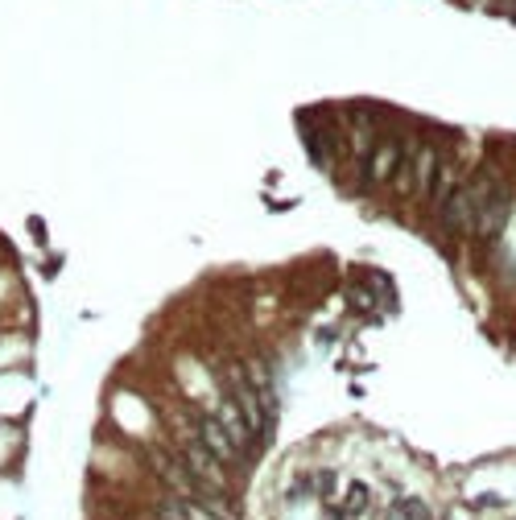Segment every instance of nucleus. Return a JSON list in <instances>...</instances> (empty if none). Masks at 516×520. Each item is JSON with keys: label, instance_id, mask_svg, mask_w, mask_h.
Instances as JSON below:
<instances>
[{"label": "nucleus", "instance_id": "6", "mask_svg": "<svg viewBox=\"0 0 516 520\" xmlns=\"http://www.w3.org/2000/svg\"><path fill=\"white\" fill-rule=\"evenodd\" d=\"M471 219H475V198H471V186L459 182L455 194L442 202V223H446V231H463V227H471Z\"/></svg>", "mask_w": 516, "mask_h": 520}, {"label": "nucleus", "instance_id": "10", "mask_svg": "<svg viewBox=\"0 0 516 520\" xmlns=\"http://www.w3.org/2000/svg\"><path fill=\"white\" fill-rule=\"evenodd\" d=\"M401 517H409V520H430V508H426L422 500H405V504H401Z\"/></svg>", "mask_w": 516, "mask_h": 520}, {"label": "nucleus", "instance_id": "5", "mask_svg": "<svg viewBox=\"0 0 516 520\" xmlns=\"http://www.w3.org/2000/svg\"><path fill=\"white\" fill-rule=\"evenodd\" d=\"M442 165V153L434 145H422L413 157H409V174H413V194L417 198H430V186H434V174Z\"/></svg>", "mask_w": 516, "mask_h": 520}, {"label": "nucleus", "instance_id": "8", "mask_svg": "<svg viewBox=\"0 0 516 520\" xmlns=\"http://www.w3.org/2000/svg\"><path fill=\"white\" fill-rule=\"evenodd\" d=\"M215 422H219V430H223V434L231 438V446H236V450L252 442V434H248V426H244V413L236 409V401H231V397H227V401L219 405V413H215Z\"/></svg>", "mask_w": 516, "mask_h": 520}, {"label": "nucleus", "instance_id": "9", "mask_svg": "<svg viewBox=\"0 0 516 520\" xmlns=\"http://www.w3.org/2000/svg\"><path fill=\"white\" fill-rule=\"evenodd\" d=\"M178 512H182V520H219L211 517L203 504H194V500H186V496H178Z\"/></svg>", "mask_w": 516, "mask_h": 520}, {"label": "nucleus", "instance_id": "3", "mask_svg": "<svg viewBox=\"0 0 516 520\" xmlns=\"http://www.w3.org/2000/svg\"><path fill=\"white\" fill-rule=\"evenodd\" d=\"M508 215H513V190L500 182V186H496V194H492V198L475 211L471 227H475V236H479V240H492V236H500V231H504Z\"/></svg>", "mask_w": 516, "mask_h": 520}, {"label": "nucleus", "instance_id": "2", "mask_svg": "<svg viewBox=\"0 0 516 520\" xmlns=\"http://www.w3.org/2000/svg\"><path fill=\"white\" fill-rule=\"evenodd\" d=\"M401 157H405L401 141H393V136L376 141V145H372V153L364 157V182H368V186H384V182H393V178H397Z\"/></svg>", "mask_w": 516, "mask_h": 520}, {"label": "nucleus", "instance_id": "11", "mask_svg": "<svg viewBox=\"0 0 516 520\" xmlns=\"http://www.w3.org/2000/svg\"><path fill=\"white\" fill-rule=\"evenodd\" d=\"M347 508H351V512H355V508H364V488H355V492H351V500H347Z\"/></svg>", "mask_w": 516, "mask_h": 520}, {"label": "nucleus", "instance_id": "4", "mask_svg": "<svg viewBox=\"0 0 516 520\" xmlns=\"http://www.w3.org/2000/svg\"><path fill=\"white\" fill-rule=\"evenodd\" d=\"M149 463H153V471H157L169 488H178L182 496L198 492V479H194V475H190V467H186V463H178L174 455H165V450H149Z\"/></svg>", "mask_w": 516, "mask_h": 520}, {"label": "nucleus", "instance_id": "1", "mask_svg": "<svg viewBox=\"0 0 516 520\" xmlns=\"http://www.w3.org/2000/svg\"><path fill=\"white\" fill-rule=\"evenodd\" d=\"M174 434L182 438V463L190 467V475L198 483H211V496H223L227 492V475H223V463L203 446V438L186 426V422H174Z\"/></svg>", "mask_w": 516, "mask_h": 520}, {"label": "nucleus", "instance_id": "7", "mask_svg": "<svg viewBox=\"0 0 516 520\" xmlns=\"http://www.w3.org/2000/svg\"><path fill=\"white\" fill-rule=\"evenodd\" d=\"M198 438H203V446H207L219 463H236V459H240V455H236V446H231V438L219 430V422H215V417H203V422H198Z\"/></svg>", "mask_w": 516, "mask_h": 520}]
</instances>
